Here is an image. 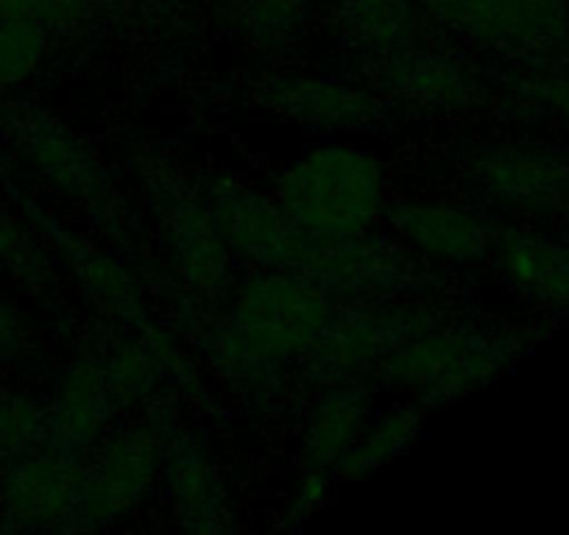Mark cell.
Masks as SVG:
<instances>
[{
	"label": "cell",
	"instance_id": "12",
	"mask_svg": "<svg viewBox=\"0 0 569 535\" xmlns=\"http://www.w3.org/2000/svg\"><path fill=\"white\" fill-rule=\"evenodd\" d=\"M87 457L57 446L9 461L0 472V527L73 529Z\"/></svg>",
	"mask_w": 569,
	"mask_h": 535
},
{
	"label": "cell",
	"instance_id": "5",
	"mask_svg": "<svg viewBox=\"0 0 569 535\" xmlns=\"http://www.w3.org/2000/svg\"><path fill=\"white\" fill-rule=\"evenodd\" d=\"M142 184L179 282L210 302L227 296L234 285V256L199 184H190L168 165L146 168Z\"/></svg>",
	"mask_w": 569,
	"mask_h": 535
},
{
	"label": "cell",
	"instance_id": "17",
	"mask_svg": "<svg viewBox=\"0 0 569 535\" xmlns=\"http://www.w3.org/2000/svg\"><path fill=\"white\" fill-rule=\"evenodd\" d=\"M48 411V446L70 455H92L109 435L118 411L107 385L103 360L96 354H79L59 371L53 382Z\"/></svg>",
	"mask_w": 569,
	"mask_h": 535
},
{
	"label": "cell",
	"instance_id": "7",
	"mask_svg": "<svg viewBox=\"0 0 569 535\" xmlns=\"http://www.w3.org/2000/svg\"><path fill=\"white\" fill-rule=\"evenodd\" d=\"M199 188L234 260L262 271L313 274L327 238L299 226L273 195H262L232 176H210Z\"/></svg>",
	"mask_w": 569,
	"mask_h": 535
},
{
	"label": "cell",
	"instance_id": "25",
	"mask_svg": "<svg viewBox=\"0 0 569 535\" xmlns=\"http://www.w3.org/2000/svg\"><path fill=\"white\" fill-rule=\"evenodd\" d=\"M229 23L254 48H282L297 40L313 0H227Z\"/></svg>",
	"mask_w": 569,
	"mask_h": 535
},
{
	"label": "cell",
	"instance_id": "16",
	"mask_svg": "<svg viewBox=\"0 0 569 535\" xmlns=\"http://www.w3.org/2000/svg\"><path fill=\"white\" fill-rule=\"evenodd\" d=\"M23 206L26 215L34 221L37 232L62 256L76 285L84 291V296L92 304H98L109 319L120 321L126 326H134V330L149 321L146 287H142V282L137 280L134 271L126 262H120L109 251L98 249V245L87 243L84 238L64 229L62 223L46 215L31 199H23Z\"/></svg>",
	"mask_w": 569,
	"mask_h": 535
},
{
	"label": "cell",
	"instance_id": "28",
	"mask_svg": "<svg viewBox=\"0 0 569 535\" xmlns=\"http://www.w3.org/2000/svg\"><path fill=\"white\" fill-rule=\"evenodd\" d=\"M107 0H0V23L34 20L53 34L81 29Z\"/></svg>",
	"mask_w": 569,
	"mask_h": 535
},
{
	"label": "cell",
	"instance_id": "20",
	"mask_svg": "<svg viewBox=\"0 0 569 535\" xmlns=\"http://www.w3.org/2000/svg\"><path fill=\"white\" fill-rule=\"evenodd\" d=\"M101 360L107 371V385L118 407L151 405L157 387L168 376L179 385L196 382L188 357L179 352L171 335L149 321L137 326L134 335L118 337Z\"/></svg>",
	"mask_w": 569,
	"mask_h": 535
},
{
	"label": "cell",
	"instance_id": "15",
	"mask_svg": "<svg viewBox=\"0 0 569 535\" xmlns=\"http://www.w3.org/2000/svg\"><path fill=\"white\" fill-rule=\"evenodd\" d=\"M254 98L260 107L288 123L330 134L375 129L391 112L388 98L375 92L371 84L305 73L268 75L254 87Z\"/></svg>",
	"mask_w": 569,
	"mask_h": 535
},
{
	"label": "cell",
	"instance_id": "31",
	"mask_svg": "<svg viewBox=\"0 0 569 535\" xmlns=\"http://www.w3.org/2000/svg\"><path fill=\"white\" fill-rule=\"evenodd\" d=\"M517 92L569 123V75H530L519 81Z\"/></svg>",
	"mask_w": 569,
	"mask_h": 535
},
{
	"label": "cell",
	"instance_id": "18",
	"mask_svg": "<svg viewBox=\"0 0 569 535\" xmlns=\"http://www.w3.org/2000/svg\"><path fill=\"white\" fill-rule=\"evenodd\" d=\"M489 260L519 299L550 313H569V243L525 226H495Z\"/></svg>",
	"mask_w": 569,
	"mask_h": 535
},
{
	"label": "cell",
	"instance_id": "21",
	"mask_svg": "<svg viewBox=\"0 0 569 535\" xmlns=\"http://www.w3.org/2000/svg\"><path fill=\"white\" fill-rule=\"evenodd\" d=\"M375 413V396L360 380L321 385L305 418L299 444L302 468L336 474Z\"/></svg>",
	"mask_w": 569,
	"mask_h": 535
},
{
	"label": "cell",
	"instance_id": "11",
	"mask_svg": "<svg viewBox=\"0 0 569 535\" xmlns=\"http://www.w3.org/2000/svg\"><path fill=\"white\" fill-rule=\"evenodd\" d=\"M310 280L343 302H393L416 299L430 280L425 262L397 238L358 234L325 240Z\"/></svg>",
	"mask_w": 569,
	"mask_h": 535
},
{
	"label": "cell",
	"instance_id": "32",
	"mask_svg": "<svg viewBox=\"0 0 569 535\" xmlns=\"http://www.w3.org/2000/svg\"><path fill=\"white\" fill-rule=\"evenodd\" d=\"M7 457H3V452H0V472H3V466H7Z\"/></svg>",
	"mask_w": 569,
	"mask_h": 535
},
{
	"label": "cell",
	"instance_id": "9",
	"mask_svg": "<svg viewBox=\"0 0 569 535\" xmlns=\"http://www.w3.org/2000/svg\"><path fill=\"white\" fill-rule=\"evenodd\" d=\"M0 129L59 195L79 204L92 218L112 221L114 195L107 173L68 125L40 109L0 103Z\"/></svg>",
	"mask_w": 569,
	"mask_h": 535
},
{
	"label": "cell",
	"instance_id": "2",
	"mask_svg": "<svg viewBox=\"0 0 569 535\" xmlns=\"http://www.w3.org/2000/svg\"><path fill=\"white\" fill-rule=\"evenodd\" d=\"M273 199L316 238L343 240L375 232L391 193L375 151L349 140H325L273 176Z\"/></svg>",
	"mask_w": 569,
	"mask_h": 535
},
{
	"label": "cell",
	"instance_id": "6",
	"mask_svg": "<svg viewBox=\"0 0 569 535\" xmlns=\"http://www.w3.org/2000/svg\"><path fill=\"white\" fill-rule=\"evenodd\" d=\"M445 321V313L425 299L349 302L336 310L325 335L305 354V376L316 385L355 382L377 369L386 354Z\"/></svg>",
	"mask_w": 569,
	"mask_h": 535
},
{
	"label": "cell",
	"instance_id": "30",
	"mask_svg": "<svg viewBox=\"0 0 569 535\" xmlns=\"http://www.w3.org/2000/svg\"><path fill=\"white\" fill-rule=\"evenodd\" d=\"M330 491H332V474L302 468L297 488H293L291 499H288V507H284L282 513L284 527H297V524L308 522L310 516H316V513L325 507V502L330 499Z\"/></svg>",
	"mask_w": 569,
	"mask_h": 535
},
{
	"label": "cell",
	"instance_id": "1",
	"mask_svg": "<svg viewBox=\"0 0 569 535\" xmlns=\"http://www.w3.org/2000/svg\"><path fill=\"white\" fill-rule=\"evenodd\" d=\"M336 315L327 287L299 271H262L246 276L223 319L201 332L212 369L238 391L268 396L291 360H302Z\"/></svg>",
	"mask_w": 569,
	"mask_h": 535
},
{
	"label": "cell",
	"instance_id": "27",
	"mask_svg": "<svg viewBox=\"0 0 569 535\" xmlns=\"http://www.w3.org/2000/svg\"><path fill=\"white\" fill-rule=\"evenodd\" d=\"M48 441V411L31 393L0 387V452L7 461L40 450Z\"/></svg>",
	"mask_w": 569,
	"mask_h": 535
},
{
	"label": "cell",
	"instance_id": "24",
	"mask_svg": "<svg viewBox=\"0 0 569 535\" xmlns=\"http://www.w3.org/2000/svg\"><path fill=\"white\" fill-rule=\"evenodd\" d=\"M0 274H7L34 299H53L57 293L51 254L29 223L20 221L7 206H0Z\"/></svg>",
	"mask_w": 569,
	"mask_h": 535
},
{
	"label": "cell",
	"instance_id": "3",
	"mask_svg": "<svg viewBox=\"0 0 569 535\" xmlns=\"http://www.w3.org/2000/svg\"><path fill=\"white\" fill-rule=\"evenodd\" d=\"M525 332L445 324L421 332L377 363L382 385L430 407L483 391L525 349Z\"/></svg>",
	"mask_w": 569,
	"mask_h": 535
},
{
	"label": "cell",
	"instance_id": "13",
	"mask_svg": "<svg viewBox=\"0 0 569 535\" xmlns=\"http://www.w3.org/2000/svg\"><path fill=\"white\" fill-rule=\"evenodd\" d=\"M371 68L380 95L427 112L469 114L489 101V87L467 59L425 42L371 59Z\"/></svg>",
	"mask_w": 569,
	"mask_h": 535
},
{
	"label": "cell",
	"instance_id": "4",
	"mask_svg": "<svg viewBox=\"0 0 569 535\" xmlns=\"http://www.w3.org/2000/svg\"><path fill=\"white\" fill-rule=\"evenodd\" d=\"M171 438L173 411L168 405H157L142 422L109 433L84 466L73 529H103L131 516L162 480Z\"/></svg>",
	"mask_w": 569,
	"mask_h": 535
},
{
	"label": "cell",
	"instance_id": "19",
	"mask_svg": "<svg viewBox=\"0 0 569 535\" xmlns=\"http://www.w3.org/2000/svg\"><path fill=\"white\" fill-rule=\"evenodd\" d=\"M162 488L177 527L190 533L234 529L232 505L216 463L196 435H173L162 466Z\"/></svg>",
	"mask_w": 569,
	"mask_h": 535
},
{
	"label": "cell",
	"instance_id": "29",
	"mask_svg": "<svg viewBox=\"0 0 569 535\" xmlns=\"http://www.w3.org/2000/svg\"><path fill=\"white\" fill-rule=\"evenodd\" d=\"M34 349V326L18 299L0 285V369L20 365Z\"/></svg>",
	"mask_w": 569,
	"mask_h": 535
},
{
	"label": "cell",
	"instance_id": "14",
	"mask_svg": "<svg viewBox=\"0 0 569 535\" xmlns=\"http://www.w3.org/2000/svg\"><path fill=\"white\" fill-rule=\"evenodd\" d=\"M382 221L425 265L472 268L491 254L495 226L469 204L445 195L391 199Z\"/></svg>",
	"mask_w": 569,
	"mask_h": 535
},
{
	"label": "cell",
	"instance_id": "8",
	"mask_svg": "<svg viewBox=\"0 0 569 535\" xmlns=\"http://www.w3.org/2000/svg\"><path fill=\"white\" fill-rule=\"evenodd\" d=\"M463 176L486 204L528 221H547L569 210V160L550 149L486 140L467 151Z\"/></svg>",
	"mask_w": 569,
	"mask_h": 535
},
{
	"label": "cell",
	"instance_id": "23",
	"mask_svg": "<svg viewBox=\"0 0 569 535\" xmlns=\"http://www.w3.org/2000/svg\"><path fill=\"white\" fill-rule=\"evenodd\" d=\"M425 424L427 407L413 402V398H402L397 405L375 413L371 422L366 424L363 435L358 438V444L338 463L332 477L338 483H358V480L371 477L382 466L405 455L419 441Z\"/></svg>",
	"mask_w": 569,
	"mask_h": 535
},
{
	"label": "cell",
	"instance_id": "22",
	"mask_svg": "<svg viewBox=\"0 0 569 535\" xmlns=\"http://www.w3.org/2000/svg\"><path fill=\"white\" fill-rule=\"evenodd\" d=\"M330 20L349 48L386 57L421 42V9L413 0H327Z\"/></svg>",
	"mask_w": 569,
	"mask_h": 535
},
{
	"label": "cell",
	"instance_id": "26",
	"mask_svg": "<svg viewBox=\"0 0 569 535\" xmlns=\"http://www.w3.org/2000/svg\"><path fill=\"white\" fill-rule=\"evenodd\" d=\"M51 51V31L34 20L0 23V90H14L34 79Z\"/></svg>",
	"mask_w": 569,
	"mask_h": 535
},
{
	"label": "cell",
	"instance_id": "10",
	"mask_svg": "<svg viewBox=\"0 0 569 535\" xmlns=\"http://www.w3.org/2000/svg\"><path fill=\"white\" fill-rule=\"evenodd\" d=\"M427 20L497 53H547L563 40L569 0H413Z\"/></svg>",
	"mask_w": 569,
	"mask_h": 535
}]
</instances>
